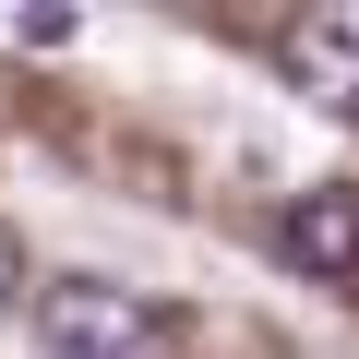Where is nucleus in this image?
Instances as JSON below:
<instances>
[{"label":"nucleus","instance_id":"f257e3e1","mask_svg":"<svg viewBox=\"0 0 359 359\" xmlns=\"http://www.w3.org/2000/svg\"><path fill=\"white\" fill-rule=\"evenodd\" d=\"M36 335H48V359H156L168 347L156 299H132L108 276H48L36 287Z\"/></svg>","mask_w":359,"mask_h":359},{"label":"nucleus","instance_id":"f03ea898","mask_svg":"<svg viewBox=\"0 0 359 359\" xmlns=\"http://www.w3.org/2000/svg\"><path fill=\"white\" fill-rule=\"evenodd\" d=\"M287 264H311V276H359V192H299L287 204Z\"/></svg>","mask_w":359,"mask_h":359},{"label":"nucleus","instance_id":"7ed1b4c3","mask_svg":"<svg viewBox=\"0 0 359 359\" xmlns=\"http://www.w3.org/2000/svg\"><path fill=\"white\" fill-rule=\"evenodd\" d=\"M276 60H287V84H311L323 108H359V48H347V36H323V13H311V25H287V36H276Z\"/></svg>","mask_w":359,"mask_h":359},{"label":"nucleus","instance_id":"20e7f679","mask_svg":"<svg viewBox=\"0 0 359 359\" xmlns=\"http://www.w3.org/2000/svg\"><path fill=\"white\" fill-rule=\"evenodd\" d=\"M13 36H25V48H72V36H84V13H60V0H36V13H25Z\"/></svg>","mask_w":359,"mask_h":359},{"label":"nucleus","instance_id":"39448f33","mask_svg":"<svg viewBox=\"0 0 359 359\" xmlns=\"http://www.w3.org/2000/svg\"><path fill=\"white\" fill-rule=\"evenodd\" d=\"M0 299H25V240L0 228Z\"/></svg>","mask_w":359,"mask_h":359},{"label":"nucleus","instance_id":"423d86ee","mask_svg":"<svg viewBox=\"0 0 359 359\" xmlns=\"http://www.w3.org/2000/svg\"><path fill=\"white\" fill-rule=\"evenodd\" d=\"M323 36H347V48H359V0H335V13H323Z\"/></svg>","mask_w":359,"mask_h":359}]
</instances>
